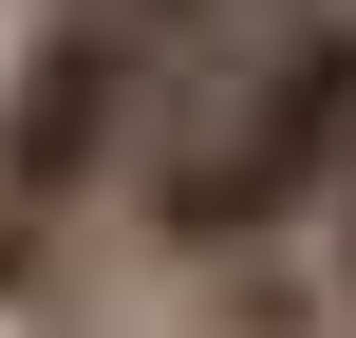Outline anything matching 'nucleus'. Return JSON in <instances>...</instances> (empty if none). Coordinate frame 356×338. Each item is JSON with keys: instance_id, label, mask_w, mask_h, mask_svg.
I'll list each match as a JSON object with an SVG mask.
<instances>
[{"instance_id": "f257e3e1", "label": "nucleus", "mask_w": 356, "mask_h": 338, "mask_svg": "<svg viewBox=\"0 0 356 338\" xmlns=\"http://www.w3.org/2000/svg\"><path fill=\"white\" fill-rule=\"evenodd\" d=\"M338 188H356V0H282V19H244L225 56H188V94H169L150 151H131V226H150V263H188V282L300 245Z\"/></svg>"}, {"instance_id": "7ed1b4c3", "label": "nucleus", "mask_w": 356, "mask_h": 338, "mask_svg": "<svg viewBox=\"0 0 356 338\" xmlns=\"http://www.w3.org/2000/svg\"><path fill=\"white\" fill-rule=\"evenodd\" d=\"M131 19H150L169 56H225V38H244V19H282V0H131Z\"/></svg>"}, {"instance_id": "f03ea898", "label": "nucleus", "mask_w": 356, "mask_h": 338, "mask_svg": "<svg viewBox=\"0 0 356 338\" xmlns=\"http://www.w3.org/2000/svg\"><path fill=\"white\" fill-rule=\"evenodd\" d=\"M169 94H188V56H169L131 0H56V19L19 38V75H0V207L38 226V207L131 188V151H150Z\"/></svg>"}, {"instance_id": "20e7f679", "label": "nucleus", "mask_w": 356, "mask_h": 338, "mask_svg": "<svg viewBox=\"0 0 356 338\" xmlns=\"http://www.w3.org/2000/svg\"><path fill=\"white\" fill-rule=\"evenodd\" d=\"M300 245H319V282H338V338H356V188L319 207V226H300Z\"/></svg>"}]
</instances>
